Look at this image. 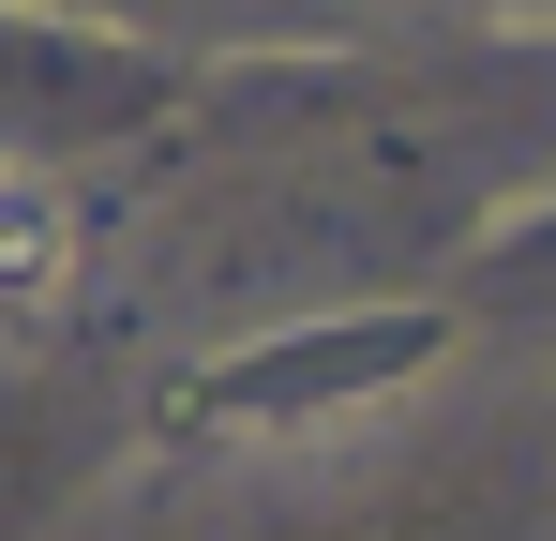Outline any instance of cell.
I'll use <instances>...</instances> for the list:
<instances>
[{
	"mask_svg": "<svg viewBox=\"0 0 556 541\" xmlns=\"http://www.w3.org/2000/svg\"><path fill=\"white\" fill-rule=\"evenodd\" d=\"M421 361V316L406 331H301L271 361H226V376H195V406H256V422H301V406H346L376 376H406Z\"/></svg>",
	"mask_w": 556,
	"mask_h": 541,
	"instance_id": "6da1fadb",
	"label": "cell"
},
{
	"mask_svg": "<svg viewBox=\"0 0 556 541\" xmlns=\"http://www.w3.org/2000/svg\"><path fill=\"white\" fill-rule=\"evenodd\" d=\"M61 286H76V196H61L46 166H0V301L46 316Z\"/></svg>",
	"mask_w": 556,
	"mask_h": 541,
	"instance_id": "7a4b0ae2",
	"label": "cell"
}]
</instances>
